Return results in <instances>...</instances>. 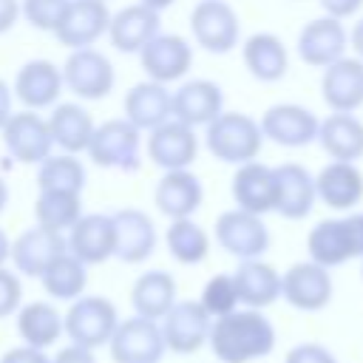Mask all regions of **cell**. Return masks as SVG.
Segmentation results:
<instances>
[{"mask_svg":"<svg viewBox=\"0 0 363 363\" xmlns=\"http://www.w3.org/2000/svg\"><path fill=\"white\" fill-rule=\"evenodd\" d=\"M207 346L221 363H252L275 349V326L264 309L238 306L213 320Z\"/></svg>","mask_w":363,"mask_h":363,"instance_id":"obj_1","label":"cell"},{"mask_svg":"<svg viewBox=\"0 0 363 363\" xmlns=\"http://www.w3.org/2000/svg\"><path fill=\"white\" fill-rule=\"evenodd\" d=\"M204 147L213 159L224 164H244L258 159L264 147V133L258 119L241 111H221L210 125H204Z\"/></svg>","mask_w":363,"mask_h":363,"instance_id":"obj_2","label":"cell"},{"mask_svg":"<svg viewBox=\"0 0 363 363\" xmlns=\"http://www.w3.org/2000/svg\"><path fill=\"white\" fill-rule=\"evenodd\" d=\"M309 261L335 269L352 258H363V213L318 221L306 235Z\"/></svg>","mask_w":363,"mask_h":363,"instance_id":"obj_3","label":"cell"},{"mask_svg":"<svg viewBox=\"0 0 363 363\" xmlns=\"http://www.w3.org/2000/svg\"><path fill=\"white\" fill-rule=\"evenodd\" d=\"M85 153L96 167L136 173L142 167V130L133 128L125 116L108 119L94 128Z\"/></svg>","mask_w":363,"mask_h":363,"instance_id":"obj_4","label":"cell"},{"mask_svg":"<svg viewBox=\"0 0 363 363\" xmlns=\"http://www.w3.org/2000/svg\"><path fill=\"white\" fill-rule=\"evenodd\" d=\"M116 323H119V312L113 301L102 295H79L77 301H71L68 312L62 315V332L68 335V340L88 349L108 346Z\"/></svg>","mask_w":363,"mask_h":363,"instance_id":"obj_5","label":"cell"},{"mask_svg":"<svg viewBox=\"0 0 363 363\" xmlns=\"http://www.w3.org/2000/svg\"><path fill=\"white\" fill-rule=\"evenodd\" d=\"M190 34L207 54H230L241 40V20L227 0H199L190 11Z\"/></svg>","mask_w":363,"mask_h":363,"instance_id":"obj_6","label":"cell"},{"mask_svg":"<svg viewBox=\"0 0 363 363\" xmlns=\"http://www.w3.org/2000/svg\"><path fill=\"white\" fill-rule=\"evenodd\" d=\"M60 71H62L65 91H71L74 96L88 99V102L105 99L113 91V82H116L113 62L102 51H96L94 45L71 51L68 60L60 65Z\"/></svg>","mask_w":363,"mask_h":363,"instance_id":"obj_7","label":"cell"},{"mask_svg":"<svg viewBox=\"0 0 363 363\" xmlns=\"http://www.w3.org/2000/svg\"><path fill=\"white\" fill-rule=\"evenodd\" d=\"M216 244L230 252L238 261L261 258L269 250V227L264 224V216H252L247 210H224L216 218Z\"/></svg>","mask_w":363,"mask_h":363,"instance_id":"obj_8","label":"cell"},{"mask_svg":"<svg viewBox=\"0 0 363 363\" xmlns=\"http://www.w3.org/2000/svg\"><path fill=\"white\" fill-rule=\"evenodd\" d=\"M113 363H159L164 357V337L159 320L133 315L116 323L108 340Z\"/></svg>","mask_w":363,"mask_h":363,"instance_id":"obj_9","label":"cell"},{"mask_svg":"<svg viewBox=\"0 0 363 363\" xmlns=\"http://www.w3.org/2000/svg\"><path fill=\"white\" fill-rule=\"evenodd\" d=\"M210 326L213 318L204 312L199 301H176L159 320L164 349L173 354H193L201 346H207Z\"/></svg>","mask_w":363,"mask_h":363,"instance_id":"obj_10","label":"cell"},{"mask_svg":"<svg viewBox=\"0 0 363 363\" xmlns=\"http://www.w3.org/2000/svg\"><path fill=\"white\" fill-rule=\"evenodd\" d=\"M332 275L315 261H298L281 275V298L298 312H320L332 301Z\"/></svg>","mask_w":363,"mask_h":363,"instance_id":"obj_11","label":"cell"},{"mask_svg":"<svg viewBox=\"0 0 363 363\" xmlns=\"http://www.w3.org/2000/svg\"><path fill=\"white\" fill-rule=\"evenodd\" d=\"M111 9L105 0H68L62 20L51 31L68 51L91 48L102 34H108Z\"/></svg>","mask_w":363,"mask_h":363,"instance_id":"obj_12","label":"cell"},{"mask_svg":"<svg viewBox=\"0 0 363 363\" xmlns=\"http://www.w3.org/2000/svg\"><path fill=\"white\" fill-rule=\"evenodd\" d=\"M0 136H3V145H6L9 156L20 164H40L54 150L48 122L37 111L11 113V119L3 125Z\"/></svg>","mask_w":363,"mask_h":363,"instance_id":"obj_13","label":"cell"},{"mask_svg":"<svg viewBox=\"0 0 363 363\" xmlns=\"http://www.w3.org/2000/svg\"><path fill=\"white\" fill-rule=\"evenodd\" d=\"M264 139L281 145V147H306L318 139V125L320 119L295 102H278L267 108L258 119Z\"/></svg>","mask_w":363,"mask_h":363,"instance_id":"obj_14","label":"cell"},{"mask_svg":"<svg viewBox=\"0 0 363 363\" xmlns=\"http://www.w3.org/2000/svg\"><path fill=\"white\" fill-rule=\"evenodd\" d=\"M230 196L238 210H247L252 216L275 213V201H278L275 167H269L258 159L238 164L230 179Z\"/></svg>","mask_w":363,"mask_h":363,"instance_id":"obj_15","label":"cell"},{"mask_svg":"<svg viewBox=\"0 0 363 363\" xmlns=\"http://www.w3.org/2000/svg\"><path fill=\"white\" fill-rule=\"evenodd\" d=\"M139 62H142V71L147 74V79L170 85V82L182 79L190 71V65H193V45L182 34H162L159 31L139 51Z\"/></svg>","mask_w":363,"mask_h":363,"instance_id":"obj_16","label":"cell"},{"mask_svg":"<svg viewBox=\"0 0 363 363\" xmlns=\"http://www.w3.org/2000/svg\"><path fill=\"white\" fill-rule=\"evenodd\" d=\"M199 156L196 128L167 119L159 128L147 130V159L162 170H187Z\"/></svg>","mask_w":363,"mask_h":363,"instance_id":"obj_17","label":"cell"},{"mask_svg":"<svg viewBox=\"0 0 363 363\" xmlns=\"http://www.w3.org/2000/svg\"><path fill=\"white\" fill-rule=\"evenodd\" d=\"M113 218V258L122 264H142L156 250V224L139 207H122L111 213Z\"/></svg>","mask_w":363,"mask_h":363,"instance_id":"obj_18","label":"cell"},{"mask_svg":"<svg viewBox=\"0 0 363 363\" xmlns=\"http://www.w3.org/2000/svg\"><path fill=\"white\" fill-rule=\"evenodd\" d=\"M349 48V31L343 20H335L329 14L309 20L298 34V57L312 68H326L335 60L346 57Z\"/></svg>","mask_w":363,"mask_h":363,"instance_id":"obj_19","label":"cell"},{"mask_svg":"<svg viewBox=\"0 0 363 363\" xmlns=\"http://www.w3.org/2000/svg\"><path fill=\"white\" fill-rule=\"evenodd\" d=\"M11 91L26 105V111L54 108L60 102L62 91H65L62 71L51 60H28V62H23L17 68Z\"/></svg>","mask_w":363,"mask_h":363,"instance_id":"obj_20","label":"cell"},{"mask_svg":"<svg viewBox=\"0 0 363 363\" xmlns=\"http://www.w3.org/2000/svg\"><path fill=\"white\" fill-rule=\"evenodd\" d=\"M62 252H68L65 235L34 224V227L23 230V233L11 241V255H9V261L14 264L17 275L40 278V275L51 267V261H57Z\"/></svg>","mask_w":363,"mask_h":363,"instance_id":"obj_21","label":"cell"},{"mask_svg":"<svg viewBox=\"0 0 363 363\" xmlns=\"http://www.w3.org/2000/svg\"><path fill=\"white\" fill-rule=\"evenodd\" d=\"M65 247L85 267L105 264L113 258V218L111 213H82L79 221L65 233Z\"/></svg>","mask_w":363,"mask_h":363,"instance_id":"obj_22","label":"cell"},{"mask_svg":"<svg viewBox=\"0 0 363 363\" xmlns=\"http://www.w3.org/2000/svg\"><path fill=\"white\" fill-rule=\"evenodd\" d=\"M320 96L332 113H354L363 105V60L340 57L323 68Z\"/></svg>","mask_w":363,"mask_h":363,"instance_id":"obj_23","label":"cell"},{"mask_svg":"<svg viewBox=\"0 0 363 363\" xmlns=\"http://www.w3.org/2000/svg\"><path fill=\"white\" fill-rule=\"evenodd\" d=\"M224 111V91L213 79H187L173 91V119L204 128Z\"/></svg>","mask_w":363,"mask_h":363,"instance_id":"obj_24","label":"cell"},{"mask_svg":"<svg viewBox=\"0 0 363 363\" xmlns=\"http://www.w3.org/2000/svg\"><path fill=\"white\" fill-rule=\"evenodd\" d=\"M204 201V187L201 179L187 167V170H164V176L156 182L153 190V204L162 216L173 218H193V213Z\"/></svg>","mask_w":363,"mask_h":363,"instance_id":"obj_25","label":"cell"},{"mask_svg":"<svg viewBox=\"0 0 363 363\" xmlns=\"http://www.w3.org/2000/svg\"><path fill=\"white\" fill-rule=\"evenodd\" d=\"M315 196L329 210H354L363 201V173L357 162H329L315 176Z\"/></svg>","mask_w":363,"mask_h":363,"instance_id":"obj_26","label":"cell"},{"mask_svg":"<svg viewBox=\"0 0 363 363\" xmlns=\"http://www.w3.org/2000/svg\"><path fill=\"white\" fill-rule=\"evenodd\" d=\"M122 111H125V119L139 128V130H153L159 128L162 122L173 119V91L162 82H153V79H145V82H136L125 99H122Z\"/></svg>","mask_w":363,"mask_h":363,"instance_id":"obj_27","label":"cell"},{"mask_svg":"<svg viewBox=\"0 0 363 363\" xmlns=\"http://www.w3.org/2000/svg\"><path fill=\"white\" fill-rule=\"evenodd\" d=\"M275 179H278V201L275 213L284 216L286 221H301L312 213L318 196H315V176L298 164V162H284L275 164Z\"/></svg>","mask_w":363,"mask_h":363,"instance_id":"obj_28","label":"cell"},{"mask_svg":"<svg viewBox=\"0 0 363 363\" xmlns=\"http://www.w3.org/2000/svg\"><path fill=\"white\" fill-rule=\"evenodd\" d=\"M159 23H162L159 11H153L142 3H130V6L119 9L116 14H111L108 40L119 54H139L145 48V43L159 34Z\"/></svg>","mask_w":363,"mask_h":363,"instance_id":"obj_29","label":"cell"},{"mask_svg":"<svg viewBox=\"0 0 363 363\" xmlns=\"http://www.w3.org/2000/svg\"><path fill=\"white\" fill-rule=\"evenodd\" d=\"M233 281H235L238 303L247 309H267L281 298V272L261 258L238 261Z\"/></svg>","mask_w":363,"mask_h":363,"instance_id":"obj_30","label":"cell"},{"mask_svg":"<svg viewBox=\"0 0 363 363\" xmlns=\"http://www.w3.org/2000/svg\"><path fill=\"white\" fill-rule=\"evenodd\" d=\"M241 60H244V68L250 71V77L258 82H278L286 77V68H289L286 45L272 31L250 34L241 45Z\"/></svg>","mask_w":363,"mask_h":363,"instance_id":"obj_31","label":"cell"},{"mask_svg":"<svg viewBox=\"0 0 363 363\" xmlns=\"http://www.w3.org/2000/svg\"><path fill=\"white\" fill-rule=\"evenodd\" d=\"M45 122L54 147H60L62 153H82L96 128L91 111H85L79 102H57Z\"/></svg>","mask_w":363,"mask_h":363,"instance_id":"obj_32","label":"cell"},{"mask_svg":"<svg viewBox=\"0 0 363 363\" xmlns=\"http://www.w3.org/2000/svg\"><path fill=\"white\" fill-rule=\"evenodd\" d=\"M315 142L335 162H357L363 159V122L354 113H329L320 119Z\"/></svg>","mask_w":363,"mask_h":363,"instance_id":"obj_33","label":"cell"},{"mask_svg":"<svg viewBox=\"0 0 363 363\" xmlns=\"http://www.w3.org/2000/svg\"><path fill=\"white\" fill-rule=\"evenodd\" d=\"M14 323H17L20 340L26 346H34V349H51L65 335L62 332V315L48 301L20 303V309L14 312Z\"/></svg>","mask_w":363,"mask_h":363,"instance_id":"obj_34","label":"cell"},{"mask_svg":"<svg viewBox=\"0 0 363 363\" xmlns=\"http://www.w3.org/2000/svg\"><path fill=\"white\" fill-rule=\"evenodd\" d=\"M176 278L164 269H147L142 272L130 286V306L136 315L162 320L164 312L176 303Z\"/></svg>","mask_w":363,"mask_h":363,"instance_id":"obj_35","label":"cell"},{"mask_svg":"<svg viewBox=\"0 0 363 363\" xmlns=\"http://www.w3.org/2000/svg\"><path fill=\"white\" fill-rule=\"evenodd\" d=\"M82 216V193L71 190H40L34 201V221L54 233H68Z\"/></svg>","mask_w":363,"mask_h":363,"instance_id":"obj_36","label":"cell"},{"mask_svg":"<svg viewBox=\"0 0 363 363\" xmlns=\"http://www.w3.org/2000/svg\"><path fill=\"white\" fill-rule=\"evenodd\" d=\"M40 284L45 289L48 298L54 301H77L79 295H85L88 286V267L74 258L71 252H62L57 261H51V267L40 275Z\"/></svg>","mask_w":363,"mask_h":363,"instance_id":"obj_37","label":"cell"},{"mask_svg":"<svg viewBox=\"0 0 363 363\" xmlns=\"http://www.w3.org/2000/svg\"><path fill=\"white\" fill-rule=\"evenodd\" d=\"M164 244L167 252L184 267H196L210 255V235L193 218H173L164 233Z\"/></svg>","mask_w":363,"mask_h":363,"instance_id":"obj_38","label":"cell"},{"mask_svg":"<svg viewBox=\"0 0 363 363\" xmlns=\"http://www.w3.org/2000/svg\"><path fill=\"white\" fill-rule=\"evenodd\" d=\"M85 164L77 159V153H51L37 164V187L40 190H85Z\"/></svg>","mask_w":363,"mask_h":363,"instance_id":"obj_39","label":"cell"},{"mask_svg":"<svg viewBox=\"0 0 363 363\" xmlns=\"http://www.w3.org/2000/svg\"><path fill=\"white\" fill-rule=\"evenodd\" d=\"M199 303L204 306V312H207L213 320L221 318V315L235 312L241 303H238V292H235L233 272H218V275H213V278L204 284Z\"/></svg>","mask_w":363,"mask_h":363,"instance_id":"obj_40","label":"cell"},{"mask_svg":"<svg viewBox=\"0 0 363 363\" xmlns=\"http://www.w3.org/2000/svg\"><path fill=\"white\" fill-rule=\"evenodd\" d=\"M68 0H20V17L37 31H54Z\"/></svg>","mask_w":363,"mask_h":363,"instance_id":"obj_41","label":"cell"},{"mask_svg":"<svg viewBox=\"0 0 363 363\" xmlns=\"http://www.w3.org/2000/svg\"><path fill=\"white\" fill-rule=\"evenodd\" d=\"M23 303V284L20 275L11 272L9 267H0V320L14 315Z\"/></svg>","mask_w":363,"mask_h":363,"instance_id":"obj_42","label":"cell"},{"mask_svg":"<svg viewBox=\"0 0 363 363\" xmlns=\"http://www.w3.org/2000/svg\"><path fill=\"white\" fill-rule=\"evenodd\" d=\"M284 363H337L335 352L323 343H295L286 354H284Z\"/></svg>","mask_w":363,"mask_h":363,"instance_id":"obj_43","label":"cell"},{"mask_svg":"<svg viewBox=\"0 0 363 363\" xmlns=\"http://www.w3.org/2000/svg\"><path fill=\"white\" fill-rule=\"evenodd\" d=\"M0 363H51V357L45 354V349H34V346H11L3 352Z\"/></svg>","mask_w":363,"mask_h":363,"instance_id":"obj_44","label":"cell"},{"mask_svg":"<svg viewBox=\"0 0 363 363\" xmlns=\"http://www.w3.org/2000/svg\"><path fill=\"white\" fill-rule=\"evenodd\" d=\"M51 363H96V354H94V349H88V346L68 343V346H62V349L51 357Z\"/></svg>","mask_w":363,"mask_h":363,"instance_id":"obj_45","label":"cell"},{"mask_svg":"<svg viewBox=\"0 0 363 363\" xmlns=\"http://www.w3.org/2000/svg\"><path fill=\"white\" fill-rule=\"evenodd\" d=\"M318 3H320V9H323L329 17H335V20H346V17L357 14L360 6H363V0H318Z\"/></svg>","mask_w":363,"mask_h":363,"instance_id":"obj_46","label":"cell"},{"mask_svg":"<svg viewBox=\"0 0 363 363\" xmlns=\"http://www.w3.org/2000/svg\"><path fill=\"white\" fill-rule=\"evenodd\" d=\"M20 20V0H0V34L11 31Z\"/></svg>","mask_w":363,"mask_h":363,"instance_id":"obj_47","label":"cell"},{"mask_svg":"<svg viewBox=\"0 0 363 363\" xmlns=\"http://www.w3.org/2000/svg\"><path fill=\"white\" fill-rule=\"evenodd\" d=\"M11 102H14V91H11V85L0 77V130H3V125H6V122L11 119V113H14Z\"/></svg>","mask_w":363,"mask_h":363,"instance_id":"obj_48","label":"cell"},{"mask_svg":"<svg viewBox=\"0 0 363 363\" xmlns=\"http://www.w3.org/2000/svg\"><path fill=\"white\" fill-rule=\"evenodd\" d=\"M349 45H352V51H354V57L357 60H363V17L352 26V34H349Z\"/></svg>","mask_w":363,"mask_h":363,"instance_id":"obj_49","label":"cell"},{"mask_svg":"<svg viewBox=\"0 0 363 363\" xmlns=\"http://www.w3.org/2000/svg\"><path fill=\"white\" fill-rule=\"evenodd\" d=\"M9 255H11V238H9V235H6V230L0 227V267H6Z\"/></svg>","mask_w":363,"mask_h":363,"instance_id":"obj_50","label":"cell"},{"mask_svg":"<svg viewBox=\"0 0 363 363\" xmlns=\"http://www.w3.org/2000/svg\"><path fill=\"white\" fill-rule=\"evenodd\" d=\"M142 6H147V9H153V11H164V9H170L176 0H139Z\"/></svg>","mask_w":363,"mask_h":363,"instance_id":"obj_51","label":"cell"},{"mask_svg":"<svg viewBox=\"0 0 363 363\" xmlns=\"http://www.w3.org/2000/svg\"><path fill=\"white\" fill-rule=\"evenodd\" d=\"M6 204H9V184H6V179L0 176V213L6 210Z\"/></svg>","mask_w":363,"mask_h":363,"instance_id":"obj_52","label":"cell"},{"mask_svg":"<svg viewBox=\"0 0 363 363\" xmlns=\"http://www.w3.org/2000/svg\"><path fill=\"white\" fill-rule=\"evenodd\" d=\"M360 261H363V258H360ZM360 275H363V264H360Z\"/></svg>","mask_w":363,"mask_h":363,"instance_id":"obj_53","label":"cell"}]
</instances>
